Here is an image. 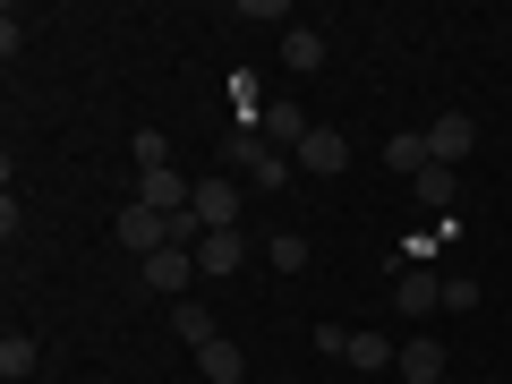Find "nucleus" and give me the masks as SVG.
<instances>
[{"instance_id": "nucleus-1", "label": "nucleus", "mask_w": 512, "mask_h": 384, "mask_svg": "<svg viewBox=\"0 0 512 384\" xmlns=\"http://www.w3.org/2000/svg\"><path fill=\"white\" fill-rule=\"evenodd\" d=\"M222 163H239V188H282V180H291V154H282V146H265V137H256V128H239V137H231V146H222Z\"/></svg>"}, {"instance_id": "nucleus-2", "label": "nucleus", "mask_w": 512, "mask_h": 384, "mask_svg": "<svg viewBox=\"0 0 512 384\" xmlns=\"http://www.w3.org/2000/svg\"><path fill=\"white\" fill-rule=\"evenodd\" d=\"M436 308H444V274H436V265H402V274H393V316L427 325Z\"/></svg>"}, {"instance_id": "nucleus-3", "label": "nucleus", "mask_w": 512, "mask_h": 384, "mask_svg": "<svg viewBox=\"0 0 512 384\" xmlns=\"http://www.w3.org/2000/svg\"><path fill=\"white\" fill-rule=\"evenodd\" d=\"M111 239H120V248L137 256V265H146L154 248H171V222L154 214V205H137V197H128V205H120V222H111Z\"/></svg>"}, {"instance_id": "nucleus-4", "label": "nucleus", "mask_w": 512, "mask_h": 384, "mask_svg": "<svg viewBox=\"0 0 512 384\" xmlns=\"http://www.w3.org/2000/svg\"><path fill=\"white\" fill-rule=\"evenodd\" d=\"M188 214H197L205 231H239V180H231V171L197 180V188H188Z\"/></svg>"}, {"instance_id": "nucleus-5", "label": "nucleus", "mask_w": 512, "mask_h": 384, "mask_svg": "<svg viewBox=\"0 0 512 384\" xmlns=\"http://www.w3.org/2000/svg\"><path fill=\"white\" fill-rule=\"evenodd\" d=\"M470 146H478V120H470V111H444V120H427V154H436L444 171L470 163Z\"/></svg>"}, {"instance_id": "nucleus-6", "label": "nucleus", "mask_w": 512, "mask_h": 384, "mask_svg": "<svg viewBox=\"0 0 512 384\" xmlns=\"http://www.w3.org/2000/svg\"><path fill=\"white\" fill-rule=\"evenodd\" d=\"M291 163H299V171H316V180H333V171H350V137H342V128H308Z\"/></svg>"}, {"instance_id": "nucleus-7", "label": "nucleus", "mask_w": 512, "mask_h": 384, "mask_svg": "<svg viewBox=\"0 0 512 384\" xmlns=\"http://www.w3.org/2000/svg\"><path fill=\"white\" fill-rule=\"evenodd\" d=\"M444 367H453V359H444L436 333H410L402 359H393V376H402V384H444Z\"/></svg>"}, {"instance_id": "nucleus-8", "label": "nucleus", "mask_w": 512, "mask_h": 384, "mask_svg": "<svg viewBox=\"0 0 512 384\" xmlns=\"http://www.w3.org/2000/svg\"><path fill=\"white\" fill-rule=\"evenodd\" d=\"M239 265H248V231H205V239H197V274L231 282Z\"/></svg>"}, {"instance_id": "nucleus-9", "label": "nucleus", "mask_w": 512, "mask_h": 384, "mask_svg": "<svg viewBox=\"0 0 512 384\" xmlns=\"http://www.w3.org/2000/svg\"><path fill=\"white\" fill-rule=\"evenodd\" d=\"M188 282H197V248H154V256H146V291L180 299Z\"/></svg>"}, {"instance_id": "nucleus-10", "label": "nucleus", "mask_w": 512, "mask_h": 384, "mask_svg": "<svg viewBox=\"0 0 512 384\" xmlns=\"http://www.w3.org/2000/svg\"><path fill=\"white\" fill-rule=\"evenodd\" d=\"M188 188L197 180H180V171H137V205H154V214H188Z\"/></svg>"}, {"instance_id": "nucleus-11", "label": "nucleus", "mask_w": 512, "mask_h": 384, "mask_svg": "<svg viewBox=\"0 0 512 384\" xmlns=\"http://www.w3.org/2000/svg\"><path fill=\"white\" fill-rule=\"evenodd\" d=\"M256 137L299 154V137H308V111H299V103H265V111H256Z\"/></svg>"}, {"instance_id": "nucleus-12", "label": "nucleus", "mask_w": 512, "mask_h": 384, "mask_svg": "<svg viewBox=\"0 0 512 384\" xmlns=\"http://www.w3.org/2000/svg\"><path fill=\"white\" fill-rule=\"evenodd\" d=\"M282 69H291V77L325 69V35H316V26H282Z\"/></svg>"}, {"instance_id": "nucleus-13", "label": "nucleus", "mask_w": 512, "mask_h": 384, "mask_svg": "<svg viewBox=\"0 0 512 384\" xmlns=\"http://www.w3.org/2000/svg\"><path fill=\"white\" fill-rule=\"evenodd\" d=\"M427 163H436V154H427V137H419V128H402V137H384V171H402V180H419Z\"/></svg>"}, {"instance_id": "nucleus-14", "label": "nucleus", "mask_w": 512, "mask_h": 384, "mask_svg": "<svg viewBox=\"0 0 512 384\" xmlns=\"http://www.w3.org/2000/svg\"><path fill=\"white\" fill-rule=\"evenodd\" d=\"M308 231H274V239H265V265H274V274H308Z\"/></svg>"}, {"instance_id": "nucleus-15", "label": "nucleus", "mask_w": 512, "mask_h": 384, "mask_svg": "<svg viewBox=\"0 0 512 384\" xmlns=\"http://www.w3.org/2000/svg\"><path fill=\"white\" fill-rule=\"evenodd\" d=\"M171 325H180V342H188V350L222 342V333H214V308H205V299H180V308H171Z\"/></svg>"}, {"instance_id": "nucleus-16", "label": "nucleus", "mask_w": 512, "mask_h": 384, "mask_svg": "<svg viewBox=\"0 0 512 384\" xmlns=\"http://www.w3.org/2000/svg\"><path fill=\"white\" fill-rule=\"evenodd\" d=\"M410 188H419V205H436V214H453V197H461V171L427 163V171H419V180H410Z\"/></svg>"}, {"instance_id": "nucleus-17", "label": "nucleus", "mask_w": 512, "mask_h": 384, "mask_svg": "<svg viewBox=\"0 0 512 384\" xmlns=\"http://www.w3.org/2000/svg\"><path fill=\"white\" fill-rule=\"evenodd\" d=\"M197 367H205V384H239V376H248L239 342H205V350H197Z\"/></svg>"}, {"instance_id": "nucleus-18", "label": "nucleus", "mask_w": 512, "mask_h": 384, "mask_svg": "<svg viewBox=\"0 0 512 384\" xmlns=\"http://www.w3.org/2000/svg\"><path fill=\"white\" fill-rule=\"evenodd\" d=\"M342 359H350V367H393V359H402V342H384V333H367V325H359Z\"/></svg>"}, {"instance_id": "nucleus-19", "label": "nucleus", "mask_w": 512, "mask_h": 384, "mask_svg": "<svg viewBox=\"0 0 512 384\" xmlns=\"http://www.w3.org/2000/svg\"><path fill=\"white\" fill-rule=\"evenodd\" d=\"M128 163L137 171H171V137L163 128H137V137H128Z\"/></svg>"}, {"instance_id": "nucleus-20", "label": "nucleus", "mask_w": 512, "mask_h": 384, "mask_svg": "<svg viewBox=\"0 0 512 384\" xmlns=\"http://www.w3.org/2000/svg\"><path fill=\"white\" fill-rule=\"evenodd\" d=\"M0 376H35V333H0Z\"/></svg>"}, {"instance_id": "nucleus-21", "label": "nucleus", "mask_w": 512, "mask_h": 384, "mask_svg": "<svg viewBox=\"0 0 512 384\" xmlns=\"http://www.w3.org/2000/svg\"><path fill=\"white\" fill-rule=\"evenodd\" d=\"M444 308H478V282L470 274H444Z\"/></svg>"}]
</instances>
